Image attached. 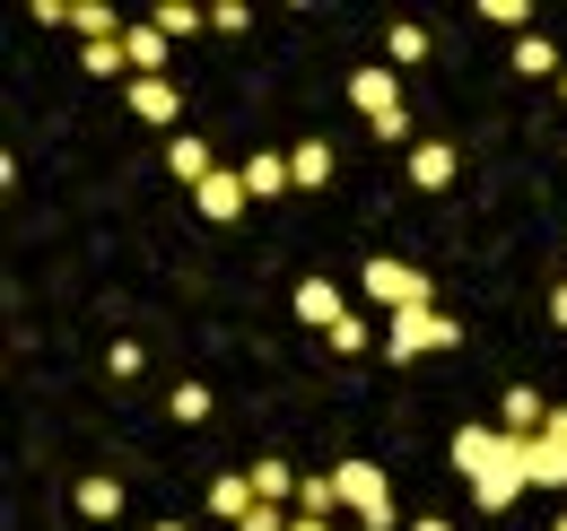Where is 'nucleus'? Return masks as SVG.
Wrapping results in <instances>:
<instances>
[{"mask_svg": "<svg viewBox=\"0 0 567 531\" xmlns=\"http://www.w3.org/2000/svg\"><path fill=\"white\" fill-rule=\"evenodd\" d=\"M454 470L472 479L481 514H506L524 497V436H506V427H454Z\"/></svg>", "mask_w": 567, "mask_h": 531, "instance_id": "nucleus-1", "label": "nucleus"}, {"mask_svg": "<svg viewBox=\"0 0 567 531\" xmlns=\"http://www.w3.org/2000/svg\"><path fill=\"white\" fill-rule=\"evenodd\" d=\"M454 340H463V323H454V314L411 305V314H393V323H384V357H393V366H420L427 348H454Z\"/></svg>", "mask_w": 567, "mask_h": 531, "instance_id": "nucleus-2", "label": "nucleus"}, {"mask_svg": "<svg viewBox=\"0 0 567 531\" xmlns=\"http://www.w3.org/2000/svg\"><path fill=\"white\" fill-rule=\"evenodd\" d=\"M358 288H367V305H384V323H393V314H411V305H436V288H427V270L393 262V253H375V262L358 270Z\"/></svg>", "mask_w": 567, "mask_h": 531, "instance_id": "nucleus-3", "label": "nucleus"}, {"mask_svg": "<svg viewBox=\"0 0 567 531\" xmlns=\"http://www.w3.org/2000/svg\"><path fill=\"white\" fill-rule=\"evenodd\" d=\"M332 479H341V514H358L367 531L402 523V514H393V488H384V470H375V462H341Z\"/></svg>", "mask_w": 567, "mask_h": 531, "instance_id": "nucleus-4", "label": "nucleus"}, {"mask_svg": "<svg viewBox=\"0 0 567 531\" xmlns=\"http://www.w3.org/2000/svg\"><path fill=\"white\" fill-rule=\"evenodd\" d=\"M350 105L367 114V123H384V114H402V79H393V62H367L350 79Z\"/></svg>", "mask_w": 567, "mask_h": 531, "instance_id": "nucleus-5", "label": "nucleus"}, {"mask_svg": "<svg viewBox=\"0 0 567 531\" xmlns=\"http://www.w3.org/2000/svg\"><path fill=\"white\" fill-rule=\"evenodd\" d=\"M245 166H218L210 184H202V192H193V209H202V218H210V227H227V218H245Z\"/></svg>", "mask_w": 567, "mask_h": 531, "instance_id": "nucleus-6", "label": "nucleus"}, {"mask_svg": "<svg viewBox=\"0 0 567 531\" xmlns=\"http://www.w3.org/2000/svg\"><path fill=\"white\" fill-rule=\"evenodd\" d=\"M123 105H132L141 123H157V132H175V114H184L175 79H132V87H123Z\"/></svg>", "mask_w": 567, "mask_h": 531, "instance_id": "nucleus-7", "label": "nucleus"}, {"mask_svg": "<svg viewBox=\"0 0 567 531\" xmlns=\"http://www.w3.org/2000/svg\"><path fill=\"white\" fill-rule=\"evenodd\" d=\"M166 175H175V184H193V192H202V184H210V175H218V157H210V139H193V132H175V139H166Z\"/></svg>", "mask_w": 567, "mask_h": 531, "instance_id": "nucleus-8", "label": "nucleus"}, {"mask_svg": "<svg viewBox=\"0 0 567 531\" xmlns=\"http://www.w3.org/2000/svg\"><path fill=\"white\" fill-rule=\"evenodd\" d=\"M288 305H297V323H315V332H332V323H341V314H350V305H341V288H332V279H297V296H288Z\"/></svg>", "mask_w": 567, "mask_h": 531, "instance_id": "nucleus-9", "label": "nucleus"}, {"mask_svg": "<svg viewBox=\"0 0 567 531\" xmlns=\"http://www.w3.org/2000/svg\"><path fill=\"white\" fill-rule=\"evenodd\" d=\"M123 53H132V79H166L175 35H166V27H123Z\"/></svg>", "mask_w": 567, "mask_h": 531, "instance_id": "nucleus-10", "label": "nucleus"}, {"mask_svg": "<svg viewBox=\"0 0 567 531\" xmlns=\"http://www.w3.org/2000/svg\"><path fill=\"white\" fill-rule=\"evenodd\" d=\"M524 488H567V445L559 436H524Z\"/></svg>", "mask_w": 567, "mask_h": 531, "instance_id": "nucleus-11", "label": "nucleus"}, {"mask_svg": "<svg viewBox=\"0 0 567 531\" xmlns=\"http://www.w3.org/2000/svg\"><path fill=\"white\" fill-rule=\"evenodd\" d=\"M497 427H506V436H542V427H550V400L533 393V384H515V393L497 400Z\"/></svg>", "mask_w": 567, "mask_h": 531, "instance_id": "nucleus-12", "label": "nucleus"}, {"mask_svg": "<svg viewBox=\"0 0 567 531\" xmlns=\"http://www.w3.org/2000/svg\"><path fill=\"white\" fill-rule=\"evenodd\" d=\"M254 506H262V497H254V470H218L210 479V514L218 523H245Z\"/></svg>", "mask_w": 567, "mask_h": 531, "instance_id": "nucleus-13", "label": "nucleus"}, {"mask_svg": "<svg viewBox=\"0 0 567 531\" xmlns=\"http://www.w3.org/2000/svg\"><path fill=\"white\" fill-rule=\"evenodd\" d=\"M402 166H411V184H420V192H454V148H445V139H420Z\"/></svg>", "mask_w": 567, "mask_h": 531, "instance_id": "nucleus-14", "label": "nucleus"}, {"mask_svg": "<svg viewBox=\"0 0 567 531\" xmlns=\"http://www.w3.org/2000/svg\"><path fill=\"white\" fill-rule=\"evenodd\" d=\"M288 184H297V175H288V148H254V157H245V192L254 200H280Z\"/></svg>", "mask_w": 567, "mask_h": 531, "instance_id": "nucleus-15", "label": "nucleus"}, {"mask_svg": "<svg viewBox=\"0 0 567 531\" xmlns=\"http://www.w3.org/2000/svg\"><path fill=\"white\" fill-rule=\"evenodd\" d=\"M288 175H297L306 192H323V184H332V139H297V148H288Z\"/></svg>", "mask_w": 567, "mask_h": 531, "instance_id": "nucleus-16", "label": "nucleus"}, {"mask_svg": "<svg viewBox=\"0 0 567 531\" xmlns=\"http://www.w3.org/2000/svg\"><path fill=\"white\" fill-rule=\"evenodd\" d=\"M515 79H567L550 35H515Z\"/></svg>", "mask_w": 567, "mask_h": 531, "instance_id": "nucleus-17", "label": "nucleus"}, {"mask_svg": "<svg viewBox=\"0 0 567 531\" xmlns=\"http://www.w3.org/2000/svg\"><path fill=\"white\" fill-rule=\"evenodd\" d=\"M254 497H262V506H288V514H297V470H288L280 454H271V462H254Z\"/></svg>", "mask_w": 567, "mask_h": 531, "instance_id": "nucleus-18", "label": "nucleus"}, {"mask_svg": "<svg viewBox=\"0 0 567 531\" xmlns=\"http://www.w3.org/2000/svg\"><path fill=\"white\" fill-rule=\"evenodd\" d=\"M71 506L87 514V523H114V514H123V488H114V479H79Z\"/></svg>", "mask_w": 567, "mask_h": 531, "instance_id": "nucleus-19", "label": "nucleus"}, {"mask_svg": "<svg viewBox=\"0 0 567 531\" xmlns=\"http://www.w3.org/2000/svg\"><path fill=\"white\" fill-rule=\"evenodd\" d=\"M384 62H393V70L427 62V27H411V18H402V27H384Z\"/></svg>", "mask_w": 567, "mask_h": 531, "instance_id": "nucleus-20", "label": "nucleus"}, {"mask_svg": "<svg viewBox=\"0 0 567 531\" xmlns=\"http://www.w3.org/2000/svg\"><path fill=\"white\" fill-rule=\"evenodd\" d=\"M79 62H87V79H123V87H132V53H123V35H114V44H87Z\"/></svg>", "mask_w": 567, "mask_h": 531, "instance_id": "nucleus-21", "label": "nucleus"}, {"mask_svg": "<svg viewBox=\"0 0 567 531\" xmlns=\"http://www.w3.org/2000/svg\"><path fill=\"white\" fill-rule=\"evenodd\" d=\"M148 27H166V35H202L210 27V9H193V0H157V18Z\"/></svg>", "mask_w": 567, "mask_h": 531, "instance_id": "nucleus-22", "label": "nucleus"}, {"mask_svg": "<svg viewBox=\"0 0 567 531\" xmlns=\"http://www.w3.org/2000/svg\"><path fill=\"white\" fill-rule=\"evenodd\" d=\"M297 514H341V479H297Z\"/></svg>", "mask_w": 567, "mask_h": 531, "instance_id": "nucleus-23", "label": "nucleus"}, {"mask_svg": "<svg viewBox=\"0 0 567 531\" xmlns=\"http://www.w3.org/2000/svg\"><path fill=\"white\" fill-rule=\"evenodd\" d=\"M166 418H175V427H202V418H210V384H175Z\"/></svg>", "mask_w": 567, "mask_h": 531, "instance_id": "nucleus-24", "label": "nucleus"}, {"mask_svg": "<svg viewBox=\"0 0 567 531\" xmlns=\"http://www.w3.org/2000/svg\"><path fill=\"white\" fill-rule=\"evenodd\" d=\"M71 27L87 35V44H114V9H105V0H79V9H71Z\"/></svg>", "mask_w": 567, "mask_h": 531, "instance_id": "nucleus-25", "label": "nucleus"}, {"mask_svg": "<svg viewBox=\"0 0 567 531\" xmlns=\"http://www.w3.org/2000/svg\"><path fill=\"white\" fill-rule=\"evenodd\" d=\"M323 340H332V357H367V340H375V332H367V314H341Z\"/></svg>", "mask_w": 567, "mask_h": 531, "instance_id": "nucleus-26", "label": "nucleus"}, {"mask_svg": "<svg viewBox=\"0 0 567 531\" xmlns=\"http://www.w3.org/2000/svg\"><path fill=\"white\" fill-rule=\"evenodd\" d=\"M481 18H489V27H515V35H533V9H524V0H481Z\"/></svg>", "mask_w": 567, "mask_h": 531, "instance_id": "nucleus-27", "label": "nucleus"}, {"mask_svg": "<svg viewBox=\"0 0 567 531\" xmlns=\"http://www.w3.org/2000/svg\"><path fill=\"white\" fill-rule=\"evenodd\" d=\"M367 132L384 139V148H402V139H411V105H402V114H384V123H367ZM411 148H420V139H411Z\"/></svg>", "mask_w": 567, "mask_h": 531, "instance_id": "nucleus-28", "label": "nucleus"}, {"mask_svg": "<svg viewBox=\"0 0 567 531\" xmlns=\"http://www.w3.org/2000/svg\"><path fill=\"white\" fill-rule=\"evenodd\" d=\"M210 27H218V35H245L254 18H245V0H218V9H210Z\"/></svg>", "mask_w": 567, "mask_h": 531, "instance_id": "nucleus-29", "label": "nucleus"}, {"mask_svg": "<svg viewBox=\"0 0 567 531\" xmlns=\"http://www.w3.org/2000/svg\"><path fill=\"white\" fill-rule=\"evenodd\" d=\"M236 531H288V506H254V514H245Z\"/></svg>", "mask_w": 567, "mask_h": 531, "instance_id": "nucleus-30", "label": "nucleus"}, {"mask_svg": "<svg viewBox=\"0 0 567 531\" xmlns=\"http://www.w3.org/2000/svg\"><path fill=\"white\" fill-rule=\"evenodd\" d=\"M550 323H559V332H567V288H550Z\"/></svg>", "mask_w": 567, "mask_h": 531, "instance_id": "nucleus-31", "label": "nucleus"}, {"mask_svg": "<svg viewBox=\"0 0 567 531\" xmlns=\"http://www.w3.org/2000/svg\"><path fill=\"white\" fill-rule=\"evenodd\" d=\"M288 531H332V523L323 514H288Z\"/></svg>", "mask_w": 567, "mask_h": 531, "instance_id": "nucleus-32", "label": "nucleus"}, {"mask_svg": "<svg viewBox=\"0 0 567 531\" xmlns=\"http://www.w3.org/2000/svg\"><path fill=\"white\" fill-rule=\"evenodd\" d=\"M542 436H559V445H567V409H550V427H542Z\"/></svg>", "mask_w": 567, "mask_h": 531, "instance_id": "nucleus-33", "label": "nucleus"}, {"mask_svg": "<svg viewBox=\"0 0 567 531\" xmlns=\"http://www.w3.org/2000/svg\"><path fill=\"white\" fill-rule=\"evenodd\" d=\"M411 531H454V523H445V514H420V523H411Z\"/></svg>", "mask_w": 567, "mask_h": 531, "instance_id": "nucleus-34", "label": "nucleus"}, {"mask_svg": "<svg viewBox=\"0 0 567 531\" xmlns=\"http://www.w3.org/2000/svg\"><path fill=\"white\" fill-rule=\"evenodd\" d=\"M148 531H193V523H148Z\"/></svg>", "mask_w": 567, "mask_h": 531, "instance_id": "nucleus-35", "label": "nucleus"}, {"mask_svg": "<svg viewBox=\"0 0 567 531\" xmlns=\"http://www.w3.org/2000/svg\"><path fill=\"white\" fill-rule=\"evenodd\" d=\"M559 96H567V79H559Z\"/></svg>", "mask_w": 567, "mask_h": 531, "instance_id": "nucleus-36", "label": "nucleus"}, {"mask_svg": "<svg viewBox=\"0 0 567 531\" xmlns=\"http://www.w3.org/2000/svg\"><path fill=\"white\" fill-rule=\"evenodd\" d=\"M559 531H567V514H559Z\"/></svg>", "mask_w": 567, "mask_h": 531, "instance_id": "nucleus-37", "label": "nucleus"}]
</instances>
